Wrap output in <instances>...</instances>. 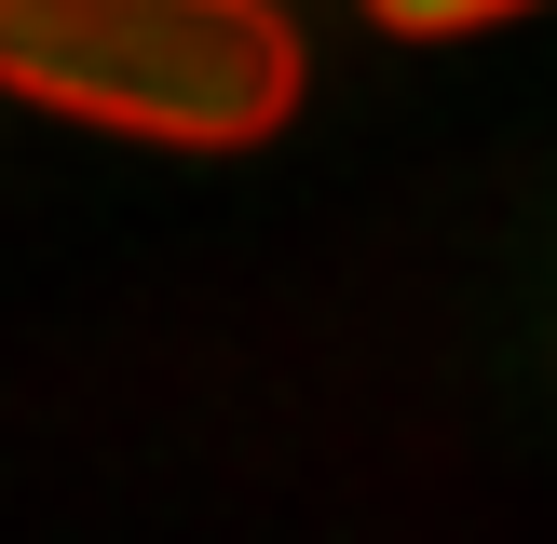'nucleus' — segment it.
<instances>
[{"label":"nucleus","instance_id":"nucleus-1","mask_svg":"<svg viewBox=\"0 0 557 544\" xmlns=\"http://www.w3.org/2000/svg\"><path fill=\"white\" fill-rule=\"evenodd\" d=\"M313 54L272 0H0V96L136 150H259Z\"/></svg>","mask_w":557,"mask_h":544},{"label":"nucleus","instance_id":"nucleus-2","mask_svg":"<svg viewBox=\"0 0 557 544\" xmlns=\"http://www.w3.org/2000/svg\"><path fill=\"white\" fill-rule=\"evenodd\" d=\"M504 14H544V0H368V27H395V41H462V27H504Z\"/></svg>","mask_w":557,"mask_h":544}]
</instances>
